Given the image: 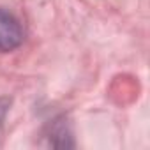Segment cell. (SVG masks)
<instances>
[{"instance_id": "1", "label": "cell", "mask_w": 150, "mask_h": 150, "mask_svg": "<svg viewBox=\"0 0 150 150\" xmlns=\"http://www.w3.org/2000/svg\"><path fill=\"white\" fill-rule=\"evenodd\" d=\"M23 42L21 23L7 11L0 9V53L13 51Z\"/></svg>"}, {"instance_id": "2", "label": "cell", "mask_w": 150, "mask_h": 150, "mask_svg": "<svg viewBox=\"0 0 150 150\" xmlns=\"http://www.w3.org/2000/svg\"><path fill=\"white\" fill-rule=\"evenodd\" d=\"M9 104H11V99L0 97V132H2V127H4V118H6V115H7Z\"/></svg>"}]
</instances>
